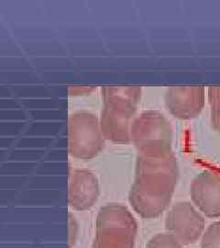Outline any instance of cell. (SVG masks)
Returning a JSON list of instances; mask_svg holds the SVG:
<instances>
[{"label": "cell", "instance_id": "10", "mask_svg": "<svg viewBox=\"0 0 220 248\" xmlns=\"http://www.w3.org/2000/svg\"><path fill=\"white\" fill-rule=\"evenodd\" d=\"M213 129L220 133V87H211L207 90Z\"/></svg>", "mask_w": 220, "mask_h": 248}, {"label": "cell", "instance_id": "4", "mask_svg": "<svg viewBox=\"0 0 220 248\" xmlns=\"http://www.w3.org/2000/svg\"><path fill=\"white\" fill-rule=\"evenodd\" d=\"M173 137L172 124L158 111H144L133 120L131 139L139 155H156L173 152Z\"/></svg>", "mask_w": 220, "mask_h": 248}, {"label": "cell", "instance_id": "13", "mask_svg": "<svg viewBox=\"0 0 220 248\" xmlns=\"http://www.w3.org/2000/svg\"><path fill=\"white\" fill-rule=\"evenodd\" d=\"M69 225H70V227H69V229H70V239H69V242H70L71 248H73V246L74 245L75 240H76V237H77V234H78V224H77L75 218L71 213L70 215H69Z\"/></svg>", "mask_w": 220, "mask_h": 248}, {"label": "cell", "instance_id": "5", "mask_svg": "<svg viewBox=\"0 0 220 248\" xmlns=\"http://www.w3.org/2000/svg\"><path fill=\"white\" fill-rule=\"evenodd\" d=\"M69 153L81 160L96 157L105 146V137L97 116L79 111L69 119Z\"/></svg>", "mask_w": 220, "mask_h": 248}, {"label": "cell", "instance_id": "11", "mask_svg": "<svg viewBox=\"0 0 220 248\" xmlns=\"http://www.w3.org/2000/svg\"><path fill=\"white\" fill-rule=\"evenodd\" d=\"M184 246L169 232H161L148 242L146 248H184Z\"/></svg>", "mask_w": 220, "mask_h": 248}, {"label": "cell", "instance_id": "9", "mask_svg": "<svg viewBox=\"0 0 220 248\" xmlns=\"http://www.w3.org/2000/svg\"><path fill=\"white\" fill-rule=\"evenodd\" d=\"M100 194L97 176L87 169L72 170L69 175V205L74 211H87Z\"/></svg>", "mask_w": 220, "mask_h": 248}, {"label": "cell", "instance_id": "6", "mask_svg": "<svg viewBox=\"0 0 220 248\" xmlns=\"http://www.w3.org/2000/svg\"><path fill=\"white\" fill-rule=\"evenodd\" d=\"M205 222L202 213L188 202L175 204L167 213L165 229L183 246L195 244L202 238Z\"/></svg>", "mask_w": 220, "mask_h": 248}, {"label": "cell", "instance_id": "1", "mask_svg": "<svg viewBox=\"0 0 220 248\" xmlns=\"http://www.w3.org/2000/svg\"><path fill=\"white\" fill-rule=\"evenodd\" d=\"M178 177V162L173 152L138 155L135 180L129 194L132 209L143 219L158 218L171 203Z\"/></svg>", "mask_w": 220, "mask_h": 248}, {"label": "cell", "instance_id": "8", "mask_svg": "<svg viewBox=\"0 0 220 248\" xmlns=\"http://www.w3.org/2000/svg\"><path fill=\"white\" fill-rule=\"evenodd\" d=\"M190 195L195 208L208 218L220 217V175L204 171L194 177Z\"/></svg>", "mask_w": 220, "mask_h": 248}, {"label": "cell", "instance_id": "12", "mask_svg": "<svg viewBox=\"0 0 220 248\" xmlns=\"http://www.w3.org/2000/svg\"><path fill=\"white\" fill-rule=\"evenodd\" d=\"M201 248H220V221L213 222L205 231L201 238Z\"/></svg>", "mask_w": 220, "mask_h": 248}, {"label": "cell", "instance_id": "7", "mask_svg": "<svg viewBox=\"0 0 220 248\" xmlns=\"http://www.w3.org/2000/svg\"><path fill=\"white\" fill-rule=\"evenodd\" d=\"M165 106L176 119L188 121L202 112L205 104V89L203 87H173L164 96Z\"/></svg>", "mask_w": 220, "mask_h": 248}, {"label": "cell", "instance_id": "2", "mask_svg": "<svg viewBox=\"0 0 220 248\" xmlns=\"http://www.w3.org/2000/svg\"><path fill=\"white\" fill-rule=\"evenodd\" d=\"M102 95L104 108L100 126L105 139L115 143H130L132 120L141 100V88H105Z\"/></svg>", "mask_w": 220, "mask_h": 248}, {"label": "cell", "instance_id": "3", "mask_svg": "<svg viewBox=\"0 0 220 248\" xmlns=\"http://www.w3.org/2000/svg\"><path fill=\"white\" fill-rule=\"evenodd\" d=\"M138 223L124 205L109 203L97 214L93 248H134Z\"/></svg>", "mask_w": 220, "mask_h": 248}]
</instances>
